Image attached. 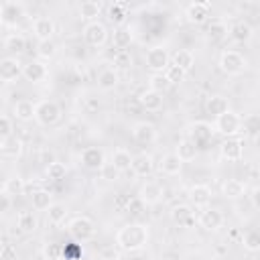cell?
<instances>
[{
	"label": "cell",
	"instance_id": "6da1fadb",
	"mask_svg": "<svg viewBox=\"0 0 260 260\" xmlns=\"http://www.w3.org/2000/svg\"><path fill=\"white\" fill-rule=\"evenodd\" d=\"M148 238H150V230H148L146 223H140V221L126 223L116 232V244L124 252L144 250L146 244H148Z\"/></svg>",
	"mask_w": 260,
	"mask_h": 260
},
{
	"label": "cell",
	"instance_id": "7a4b0ae2",
	"mask_svg": "<svg viewBox=\"0 0 260 260\" xmlns=\"http://www.w3.org/2000/svg\"><path fill=\"white\" fill-rule=\"evenodd\" d=\"M67 232L77 242H89L95 238V223L87 215H75L67 223Z\"/></svg>",
	"mask_w": 260,
	"mask_h": 260
},
{
	"label": "cell",
	"instance_id": "3957f363",
	"mask_svg": "<svg viewBox=\"0 0 260 260\" xmlns=\"http://www.w3.org/2000/svg\"><path fill=\"white\" fill-rule=\"evenodd\" d=\"M61 120V108L53 100H41L35 104V122L39 126H55Z\"/></svg>",
	"mask_w": 260,
	"mask_h": 260
},
{
	"label": "cell",
	"instance_id": "277c9868",
	"mask_svg": "<svg viewBox=\"0 0 260 260\" xmlns=\"http://www.w3.org/2000/svg\"><path fill=\"white\" fill-rule=\"evenodd\" d=\"M213 130L219 132V134H223L225 138L238 136L242 132V116L238 112H234V110H228L225 114H221V116L215 118Z\"/></svg>",
	"mask_w": 260,
	"mask_h": 260
},
{
	"label": "cell",
	"instance_id": "5b68a950",
	"mask_svg": "<svg viewBox=\"0 0 260 260\" xmlns=\"http://www.w3.org/2000/svg\"><path fill=\"white\" fill-rule=\"evenodd\" d=\"M246 67H248V61L240 51L230 49V51H223L219 55V69L228 75H240Z\"/></svg>",
	"mask_w": 260,
	"mask_h": 260
},
{
	"label": "cell",
	"instance_id": "8992f818",
	"mask_svg": "<svg viewBox=\"0 0 260 260\" xmlns=\"http://www.w3.org/2000/svg\"><path fill=\"white\" fill-rule=\"evenodd\" d=\"M213 134H215L213 124H209V122H205V120H195V122H191V124L187 126V138H189L191 142H195L197 146L207 144V142L213 138Z\"/></svg>",
	"mask_w": 260,
	"mask_h": 260
},
{
	"label": "cell",
	"instance_id": "52a82bcc",
	"mask_svg": "<svg viewBox=\"0 0 260 260\" xmlns=\"http://www.w3.org/2000/svg\"><path fill=\"white\" fill-rule=\"evenodd\" d=\"M171 65V55L165 47H150L146 51V67L152 73H165V69Z\"/></svg>",
	"mask_w": 260,
	"mask_h": 260
},
{
	"label": "cell",
	"instance_id": "ba28073f",
	"mask_svg": "<svg viewBox=\"0 0 260 260\" xmlns=\"http://www.w3.org/2000/svg\"><path fill=\"white\" fill-rule=\"evenodd\" d=\"M83 41L89 47H104L106 41H108V28H106V24L100 22V20L87 22L83 26Z\"/></svg>",
	"mask_w": 260,
	"mask_h": 260
},
{
	"label": "cell",
	"instance_id": "9c48e42d",
	"mask_svg": "<svg viewBox=\"0 0 260 260\" xmlns=\"http://www.w3.org/2000/svg\"><path fill=\"white\" fill-rule=\"evenodd\" d=\"M219 154L228 162H238L244 156V140L240 136H230L219 144Z\"/></svg>",
	"mask_w": 260,
	"mask_h": 260
},
{
	"label": "cell",
	"instance_id": "30bf717a",
	"mask_svg": "<svg viewBox=\"0 0 260 260\" xmlns=\"http://www.w3.org/2000/svg\"><path fill=\"white\" fill-rule=\"evenodd\" d=\"M211 16V2L203 0V2H191L185 8V18L191 24H205Z\"/></svg>",
	"mask_w": 260,
	"mask_h": 260
},
{
	"label": "cell",
	"instance_id": "8fae6325",
	"mask_svg": "<svg viewBox=\"0 0 260 260\" xmlns=\"http://www.w3.org/2000/svg\"><path fill=\"white\" fill-rule=\"evenodd\" d=\"M79 162H81L85 169H89V171H100L102 165L106 162V154H104V150L98 148V146H85V148L79 152Z\"/></svg>",
	"mask_w": 260,
	"mask_h": 260
},
{
	"label": "cell",
	"instance_id": "7c38bea8",
	"mask_svg": "<svg viewBox=\"0 0 260 260\" xmlns=\"http://www.w3.org/2000/svg\"><path fill=\"white\" fill-rule=\"evenodd\" d=\"M156 136H158V132H156V126L152 122L142 120V122H136L132 126V138L138 144H146L148 146V144H152L156 140Z\"/></svg>",
	"mask_w": 260,
	"mask_h": 260
},
{
	"label": "cell",
	"instance_id": "4fadbf2b",
	"mask_svg": "<svg viewBox=\"0 0 260 260\" xmlns=\"http://www.w3.org/2000/svg\"><path fill=\"white\" fill-rule=\"evenodd\" d=\"M22 75V63L16 57H4L0 59V81L12 83Z\"/></svg>",
	"mask_w": 260,
	"mask_h": 260
},
{
	"label": "cell",
	"instance_id": "5bb4252c",
	"mask_svg": "<svg viewBox=\"0 0 260 260\" xmlns=\"http://www.w3.org/2000/svg\"><path fill=\"white\" fill-rule=\"evenodd\" d=\"M0 8H2V24L14 26V24H18L20 18L24 16V4H20V2L8 0V2H2Z\"/></svg>",
	"mask_w": 260,
	"mask_h": 260
},
{
	"label": "cell",
	"instance_id": "9a60e30c",
	"mask_svg": "<svg viewBox=\"0 0 260 260\" xmlns=\"http://www.w3.org/2000/svg\"><path fill=\"white\" fill-rule=\"evenodd\" d=\"M47 75H49V69H47V65L43 61L32 59V61L22 65V77L26 81H30V83H41V81L47 79Z\"/></svg>",
	"mask_w": 260,
	"mask_h": 260
},
{
	"label": "cell",
	"instance_id": "2e32d148",
	"mask_svg": "<svg viewBox=\"0 0 260 260\" xmlns=\"http://www.w3.org/2000/svg\"><path fill=\"white\" fill-rule=\"evenodd\" d=\"M130 171L136 175V177H148L152 171H154V156L148 154V152H138L132 156V162H130Z\"/></svg>",
	"mask_w": 260,
	"mask_h": 260
},
{
	"label": "cell",
	"instance_id": "e0dca14e",
	"mask_svg": "<svg viewBox=\"0 0 260 260\" xmlns=\"http://www.w3.org/2000/svg\"><path fill=\"white\" fill-rule=\"evenodd\" d=\"M199 225L209 232L219 230L223 225V213L215 207H203V211L199 213Z\"/></svg>",
	"mask_w": 260,
	"mask_h": 260
},
{
	"label": "cell",
	"instance_id": "ac0fdd59",
	"mask_svg": "<svg viewBox=\"0 0 260 260\" xmlns=\"http://www.w3.org/2000/svg\"><path fill=\"white\" fill-rule=\"evenodd\" d=\"M211 195H213V193H211V187H209V185H203V183L193 185V187L189 189V193H187L191 205H195V207H207L209 201H211Z\"/></svg>",
	"mask_w": 260,
	"mask_h": 260
},
{
	"label": "cell",
	"instance_id": "d6986e66",
	"mask_svg": "<svg viewBox=\"0 0 260 260\" xmlns=\"http://www.w3.org/2000/svg\"><path fill=\"white\" fill-rule=\"evenodd\" d=\"M138 199L144 203V205H156L160 199H162V187L154 181H148L140 187L138 191Z\"/></svg>",
	"mask_w": 260,
	"mask_h": 260
},
{
	"label": "cell",
	"instance_id": "ffe728a7",
	"mask_svg": "<svg viewBox=\"0 0 260 260\" xmlns=\"http://www.w3.org/2000/svg\"><path fill=\"white\" fill-rule=\"evenodd\" d=\"M53 32H55V22L49 18V16H39L32 20V35L39 39V41H49L53 39Z\"/></svg>",
	"mask_w": 260,
	"mask_h": 260
},
{
	"label": "cell",
	"instance_id": "44dd1931",
	"mask_svg": "<svg viewBox=\"0 0 260 260\" xmlns=\"http://www.w3.org/2000/svg\"><path fill=\"white\" fill-rule=\"evenodd\" d=\"M171 219H173L175 223L183 225V228L193 225V221H195L193 207H191L189 203H179V205H175V207L171 209Z\"/></svg>",
	"mask_w": 260,
	"mask_h": 260
},
{
	"label": "cell",
	"instance_id": "7402d4cb",
	"mask_svg": "<svg viewBox=\"0 0 260 260\" xmlns=\"http://www.w3.org/2000/svg\"><path fill=\"white\" fill-rule=\"evenodd\" d=\"M138 104L148 112H158V110H162V95L152 89H144L138 95Z\"/></svg>",
	"mask_w": 260,
	"mask_h": 260
},
{
	"label": "cell",
	"instance_id": "603a6c76",
	"mask_svg": "<svg viewBox=\"0 0 260 260\" xmlns=\"http://www.w3.org/2000/svg\"><path fill=\"white\" fill-rule=\"evenodd\" d=\"M197 152H199V146H197L195 142H191L189 138H183V140H179V144H177V148H175V154L179 156V160H181V162H189V160H195Z\"/></svg>",
	"mask_w": 260,
	"mask_h": 260
},
{
	"label": "cell",
	"instance_id": "cb8c5ba5",
	"mask_svg": "<svg viewBox=\"0 0 260 260\" xmlns=\"http://www.w3.org/2000/svg\"><path fill=\"white\" fill-rule=\"evenodd\" d=\"M12 114L18 122H30L35 120V104L30 100H18L12 108Z\"/></svg>",
	"mask_w": 260,
	"mask_h": 260
},
{
	"label": "cell",
	"instance_id": "d4e9b609",
	"mask_svg": "<svg viewBox=\"0 0 260 260\" xmlns=\"http://www.w3.org/2000/svg\"><path fill=\"white\" fill-rule=\"evenodd\" d=\"M205 110H207V114L217 118V116H221V114H225L230 110V102L223 95H209L207 102H205Z\"/></svg>",
	"mask_w": 260,
	"mask_h": 260
},
{
	"label": "cell",
	"instance_id": "484cf974",
	"mask_svg": "<svg viewBox=\"0 0 260 260\" xmlns=\"http://www.w3.org/2000/svg\"><path fill=\"white\" fill-rule=\"evenodd\" d=\"M228 32H230V28H228V24H225L223 20H211V22L207 24V28H205V37H207V41H211V43L223 41V39L228 37Z\"/></svg>",
	"mask_w": 260,
	"mask_h": 260
},
{
	"label": "cell",
	"instance_id": "4316f807",
	"mask_svg": "<svg viewBox=\"0 0 260 260\" xmlns=\"http://www.w3.org/2000/svg\"><path fill=\"white\" fill-rule=\"evenodd\" d=\"M120 81V75L114 67H104L100 73H98V87L100 89H114Z\"/></svg>",
	"mask_w": 260,
	"mask_h": 260
},
{
	"label": "cell",
	"instance_id": "83f0119b",
	"mask_svg": "<svg viewBox=\"0 0 260 260\" xmlns=\"http://www.w3.org/2000/svg\"><path fill=\"white\" fill-rule=\"evenodd\" d=\"M16 225H18V230H20L22 234H32V232H37V228H39V219H37V215H35L32 211L24 209V211L18 213Z\"/></svg>",
	"mask_w": 260,
	"mask_h": 260
},
{
	"label": "cell",
	"instance_id": "f1b7e54d",
	"mask_svg": "<svg viewBox=\"0 0 260 260\" xmlns=\"http://www.w3.org/2000/svg\"><path fill=\"white\" fill-rule=\"evenodd\" d=\"M171 59H173V65H177V67L183 69L185 73L195 65V55H193V51H189V49H177Z\"/></svg>",
	"mask_w": 260,
	"mask_h": 260
},
{
	"label": "cell",
	"instance_id": "f546056e",
	"mask_svg": "<svg viewBox=\"0 0 260 260\" xmlns=\"http://www.w3.org/2000/svg\"><path fill=\"white\" fill-rule=\"evenodd\" d=\"M244 191H246V185L240 179H228L221 183V195L228 199H238L244 195Z\"/></svg>",
	"mask_w": 260,
	"mask_h": 260
},
{
	"label": "cell",
	"instance_id": "4dcf8cb0",
	"mask_svg": "<svg viewBox=\"0 0 260 260\" xmlns=\"http://www.w3.org/2000/svg\"><path fill=\"white\" fill-rule=\"evenodd\" d=\"M230 35H232V39L238 41V43H248V41L254 37V28H252L246 20H240V22H236V24L230 28Z\"/></svg>",
	"mask_w": 260,
	"mask_h": 260
},
{
	"label": "cell",
	"instance_id": "1f68e13d",
	"mask_svg": "<svg viewBox=\"0 0 260 260\" xmlns=\"http://www.w3.org/2000/svg\"><path fill=\"white\" fill-rule=\"evenodd\" d=\"M112 45L118 49V51H126L130 45H132V30L126 28V26H118L112 35Z\"/></svg>",
	"mask_w": 260,
	"mask_h": 260
},
{
	"label": "cell",
	"instance_id": "d6a6232c",
	"mask_svg": "<svg viewBox=\"0 0 260 260\" xmlns=\"http://www.w3.org/2000/svg\"><path fill=\"white\" fill-rule=\"evenodd\" d=\"M126 16H128V4H126V2H112V4L108 6V18H110L114 24L122 26L124 20H126Z\"/></svg>",
	"mask_w": 260,
	"mask_h": 260
},
{
	"label": "cell",
	"instance_id": "836d02e7",
	"mask_svg": "<svg viewBox=\"0 0 260 260\" xmlns=\"http://www.w3.org/2000/svg\"><path fill=\"white\" fill-rule=\"evenodd\" d=\"M181 167H183V162L179 160V156L175 152H167L160 158V171L165 175H179L181 173Z\"/></svg>",
	"mask_w": 260,
	"mask_h": 260
},
{
	"label": "cell",
	"instance_id": "e575fe53",
	"mask_svg": "<svg viewBox=\"0 0 260 260\" xmlns=\"http://www.w3.org/2000/svg\"><path fill=\"white\" fill-rule=\"evenodd\" d=\"M67 213H69V209H67L65 203H55V201H53V203L49 205V209H47V219H49V223L59 225V223L65 221Z\"/></svg>",
	"mask_w": 260,
	"mask_h": 260
},
{
	"label": "cell",
	"instance_id": "d590c367",
	"mask_svg": "<svg viewBox=\"0 0 260 260\" xmlns=\"http://www.w3.org/2000/svg\"><path fill=\"white\" fill-rule=\"evenodd\" d=\"M100 12H102V4L95 2V0H85V2L79 4V16L85 18V20H89V22L98 20Z\"/></svg>",
	"mask_w": 260,
	"mask_h": 260
},
{
	"label": "cell",
	"instance_id": "8d00e7d4",
	"mask_svg": "<svg viewBox=\"0 0 260 260\" xmlns=\"http://www.w3.org/2000/svg\"><path fill=\"white\" fill-rule=\"evenodd\" d=\"M4 47H6V51H10V53H14V55H20V53H24V49H26V39H24L20 32H10V35L4 39Z\"/></svg>",
	"mask_w": 260,
	"mask_h": 260
},
{
	"label": "cell",
	"instance_id": "74e56055",
	"mask_svg": "<svg viewBox=\"0 0 260 260\" xmlns=\"http://www.w3.org/2000/svg\"><path fill=\"white\" fill-rule=\"evenodd\" d=\"M30 201H32V207L39 209V211H45L49 209V205L53 203V195L47 191V189H35L30 193Z\"/></svg>",
	"mask_w": 260,
	"mask_h": 260
},
{
	"label": "cell",
	"instance_id": "f35d334b",
	"mask_svg": "<svg viewBox=\"0 0 260 260\" xmlns=\"http://www.w3.org/2000/svg\"><path fill=\"white\" fill-rule=\"evenodd\" d=\"M130 162H132V154L126 150V148H116L112 152V165L124 173V171H130Z\"/></svg>",
	"mask_w": 260,
	"mask_h": 260
},
{
	"label": "cell",
	"instance_id": "ab89813d",
	"mask_svg": "<svg viewBox=\"0 0 260 260\" xmlns=\"http://www.w3.org/2000/svg\"><path fill=\"white\" fill-rule=\"evenodd\" d=\"M45 175H47L49 181H61L67 175V167L63 162H59V160H51V162H47Z\"/></svg>",
	"mask_w": 260,
	"mask_h": 260
},
{
	"label": "cell",
	"instance_id": "60d3db41",
	"mask_svg": "<svg viewBox=\"0 0 260 260\" xmlns=\"http://www.w3.org/2000/svg\"><path fill=\"white\" fill-rule=\"evenodd\" d=\"M4 191L12 197V195H22L24 191H26V183H24V179L22 177H8L6 181H4Z\"/></svg>",
	"mask_w": 260,
	"mask_h": 260
},
{
	"label": "cell",
	"instance_id": "b9f144b4",
	"mask_svg": "<svg viewBox=\"0 0 260 260\" xmlns=\"http://www.w3.org/2000/svg\"><path fill=\"white\" fill-rule=\"evenodd\" d=\"M169 87H171V83H169V79L165 77V73H152V75H150V79H148V89H152V91H156V93L162 95Z\"/></svg>",
	"mask_w": 260,
	"mask_h": 260
},
{
	"label": "cell",
	"instance_id": "7bdbcfd3",
	"mask_svg": "<svg viewBox=\"0 0 260 260\" xmlns=\"http://www.w3.org/2000/svg\"><path fill=\"white\" fill-rule=\"evenodd\" d=\"M55 53H57V45H55L53 39H49V41H39V43H37V55H39L41 59L49 61V59L55 57Z\"/></svg>",
	"mask_w": 260,
	"mask_h": 260
},
{
	"label": "cell",
	"instance_id": "ee69618b",
	"mask_svg": "<svg viewBox=\"0 0 260 260\" xmlns=\"http://www.w3.org/2000/svg\"><path fill=\"white\" fill-rule=\"evenodd\" d=\"M242 244H244V248H246L248 252L256 254V252L260 250V234H258L256 230L246 232V234H244V238H242Z\"/></svg>",
	"mask_w": 260,
	"mask_h": 260
},
{
	"label": "cell",
	"instance_id": "f6af8a7d",
	"mask_svg": "<svg viewBox=\"0 0 260 260\" xmlns=\"http://www.w3.org/2000/svg\"><path fill=\"white\" fill-rule=\"evenodd\" d=\"M41 254H43L45 260H59V258L63 256V246H61L59 242H47V244L43 246Z\"/></svg>",
	"mask_w": 260,
	"mask_h": 260
},
{
	"label": "cell",
	"instance_id": "bcb514c9",
	"mask_svg": "<svg viewBox=\"0 0 260 260\" xmlns=\"http://www.w3.org/2000/svg\"><path fill=\"white\" fill-rule=\"evenodd\" d=\"M260 130V120L256 114H250L246 118H242V132H248L250 136H256Z\"/></svg>",
	"mask_w": 260,
	"mask_h": 260
},
{
	"label": "cell",
	"instance_id": "7dc6e473",
	"mask_svg": "<svg viewBox=\"0 0 260 260\" xmlns=\"http://www.w3.org/2000/svg\"><path fill=\"white\" fill-rule=\"evenodd\" d=\"M185 75H187V73H185L183 69H179L177 65H173V63H171V65H169V67L165 69V77L169 79V83H171V85H175V83H181V81H185Z\"/></svg>",
	"mask_w": 260,
	"mask_h": 260
},
{
	"label": "cell",
	"instance_id": "c3c4849f",
	"mask_svg": "<svg viewBox=\"0 0 260 260\" xmlns=\"http://www.w3.org/2000/svg\"><path fill=\"white\" fill-rule=\"evenodd\" d=\"M100 177H102L104 181H108V183H114V181L120 179V171H118L112 162H104L102 169H100Z\"/></svg>",
	"mask_w": 260,
	"mask_h": 260
},
{
	"label": "cell",
	"instance_id": "681fc988",
	"mask_svg": "<svg viewBox=\"0 0 260 260\" xmlns=\"http://www.w3.org/2000/svg\"><path fill=\"white\" fill-rule=\"evenodd\" d=\"M132 65V55L128 51H118L114 55V69H128Z\"/></svg>",
	"mask_w": 260,
	"mask_h": 260
},
{
	"label": "cell",
	"instance_id": "f907efd6",
	"mask_svg": "<svg viewBox=\"0 0 260 260\" xmlns=\"http://www.w3.org/2000/svg\"><path fill=\"white\" fill-rule=\"evenodd\" d=\"M12 120L4 114H0V142H6L12 136Z\"/></svg>",
	"mask_w": 260,
	"mask_h": 260
},
{
	"label": "cell",
	"instance_id": "816d5d0a",
	"mask_svg": "<svg viewBox=\"0 0 260 260\" xmlns=\"http://www.w3.org/2000/svg\"><path fill=\"white\" fill-rule=\"evenodd\" d=\"M144 209H146V205L138 199V197H132V199H128V205H126V209L124 211H128V213H132V215H142L144 213Z\"/></svg>",
	"mask_w": 260,
	"mask_h": 260
},
{
	"label": "cell",
	"instance_id": "f5cc1de1",
	"mask_svg": "<svg viewBox=\"0 0 260 260\" xmlns=\"http://www.w3.org/2000/svg\"><path fill=\"white\" fill-rule=\"evenodd\" d=\"M0 260H18V250L12 244H4L0 248Z\"/></svg>",
	"mask_w": 260,
	"mask_h": 260
},
{
	"label": "cell",
	"instance_id": "db71d44e",
	"mask_svg": "<svg viewBox=\"0 0 260 260\" xmlns=\"http://www.w3.org/2000/svg\"><path fill=\"white\" fill-rule=\"evenodd\" d=\"M10 207H12V197H10L4 189H0V215L6 213Z\"/></svg>",
	"mask_w": 260,
	"mask_h": 260
},
{
	"label": "cell",
	"instance_id": "11a10c76",
	"mask_svg": "<svg viewBox=\"0 0 260 260\" xmlns=\"http://www.w3.org/2000/svg\"><path fill=\"white\" fill-rule=\"evenodd\" d=\"M258 195H260V189H258V187H254V189L250 191V201H252V207H254V209H258V207H260V197H258Z\"/></svg>",
	"mask_w": 260,
	"mask_h": 260
},
{
	"label": "cell",
	"instance_id": "9f6ffc18",
	"mask_svg": "<svg viewBox=\"0 0 260 260\" xmlns=\"http://www.w3.org/2000/svg\"><path fill=\"white\" fill-rule=\"evenodd\" d=\"M128 199H130V197H124V195H120V197L116 199V207H118V209H126V205H128Z\"/></svg>",
	"mask_w": 260,
	"mask_h": 260
},
{
	"label": "cell",
	"instance_id": "6f0895ef",
	"mask_svg": "<svg viewBox=\"0 0 260 260\" xmlns=\"http://www.w3.org/2000/svg\"><path fill=\"white\" fill-rule=\"evenodd\" d=\"M0 24H2V8H0Z\"/></svg>",
	"mask_w": 260,
	"mask_h": 260
}]
</instances>
